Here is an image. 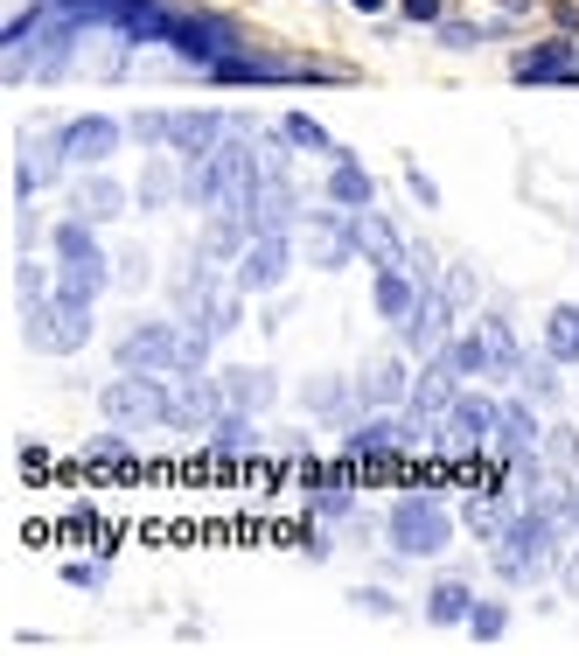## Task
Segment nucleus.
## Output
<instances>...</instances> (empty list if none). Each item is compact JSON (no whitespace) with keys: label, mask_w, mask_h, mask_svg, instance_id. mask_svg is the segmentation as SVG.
<instances>
[{"label":"nucleus","mask_w":579,"mask_h":656,"mask_svg":"<svg viewBox=\"0 0 579 656\" xmlns=\"http://www.w3.org/2000/svg\"><path fill=\"white\" fill-rule=\"evenodd\" d=\"M119 363L134 371H196L203 363V335H168V329H140L119 343Z\"/></svg>","instance_id":"f257e3e1"},{"label":"nucleus","mask_w":579,"mask_h":656,"mask_svg":"<svg viewBox=\"0 0 579 656\" xmlns=\"http://www.w3.org/2000/svg\"><path fill=\"white\" fill-rule=\"evenodd\" d=\"M475 636H482V643L503 636V608H475Z\"/></svg>","instance_id":"a211bd4d"},{"label":"nucleus","mask_w":579,"mask_h":656,"mask_svg":"<svg viewBox=\"0 0 579 656\" xmlns=\"http://www.w3.org/2000/svg\"><path fill=\"white\" fill-rule=\"evenodd\" d=\"M279 266H286V245L279 238H258L252 252H245V266H238V286H279Z\"/></svg>","instance_id":"0eeeda50"},{"label":"nucleus","mask_w":579,"mask_h":656,"mask_svg":"<svg viewBox=\"0 0 579 656\" xmlns=\"http://www.w3.org/2000/svg\"><path fill=\"white\" fill-rule=\"evenodd\" d=\"M544 350L559 356V363L579 356V307H551V335H544Z\"/></svg>","instance_id":"9b49d317"},{"label":"nucleus","mask_w":579,"mask_h":656,"mask_svg":"<svg viewBox=\"0 0 579 656\" xmlns=\"http://www.w3.org/2000/svg\"><path fill=\"white\" fill-rule=\"evenodd\" d=\"M328 196H335V203H371V175H363V168H350V161H342V168L328 175Z\"/></svg>","instance_id":"2eb2a0df"},{"label":"nucleus","mask_w":579,"mask_h":656,"mask_svg":"<svg viewBox=\"0 0 579 656\" xmlns=\"http://www.w3.org/2000/svg\"><path fill=\"white\" fill-rule=\"evenodd\" d=\"M57 252H63V258H91L98 245H91V231H85V224H63V231H57Z\"/></svg>","instance_id":"f3484780"},{"label":"nucleus","mask_w":579,"mask_h":656,"mask_svg":"<svg viewBox=\"0 0 579 656\" xmlns=\"http://www.w3.org/2000/svg\"><path fill=\"white\" fill-rule=\"evenodd\" d=\"M377 307L391 314V322H399V314H412V286H405L399 266H384V273H377Z\"/></svg>","instance_id":"4468645a"},{"label":"nucleus","mask_w":579,"mask_h":656,"mask_svg":"<svg viewBox=\"0 0 579 656\" xmlns=\"http://www.w3.org/2000/svg\"><path fill=\"white\" fill-rule=\"evenodd\" d=\"M168 42L181 49V57H203V63H224V57H238V49H230V36L217 29V21H189V14H175Z\"/></svg>","instance_id":"423d86ee"},{"label":"nucleus","mask_w":579,"mask_h":656,"mask_svg":"<svg viewBox=\"0 0 579 656\" xmlns=\"http://www.w3.org/2000/svg\"><path fill=\"white\" fill-rule=\"evenodd\" d=\"M112 126H105V119H85V126H70V134L57 140V154H70V161H98V154H112Z\"/></svg>","instance_id":"6e6552de"},{"label":"nucleus","mask_w":579,"mask_h":656,"mask_svg":"<svg viewBox=\"0 0 579 656\" xmlns=\"http://www.w3.org/2000/svg\"><path fill=\"white\" fill-rule=\"evenodd\" d=\"M495 433H503V440H510L517 454H523V448H531V440H538V427H531V412H517V405H503V412H495Z\"/></svg>","instance_id":"dca6fc26"},{"label":"nucleus","mask_w":579,"mask_h":656,"mask_svg":"<svg viewBox=\"0 0 579 656\" xmlns=\"http://www.w3.org/2000/svg\"><path fill=\"white\" fill-rule=\"evenodd\" d=\"M105 412L119 419V427H147V419H168L175 412V399L154 378H119L112 391H105Z\"/></svg>","instance_id":"7ed1b4c3"},{"label":"nucleus","mask_w":579,"mask_h":656,"mask_svg":"<svg viewBox=\"0 0 579 656\" xmlns=\"http://www.w3.org/2000/svg\"><path fill=\"white\" fill-rule=\"evenodd\" d=\"M412 440H419L412 419H391V427H363L356 433V454H399V448H412Z\"/></svg>","instance_id":"1a4fd4ad"},{"label":"nucleus","mask_w":579,"mask_h":656,"mask_svg":"<svg viewBox=\"0 0 579 656\" xmlns=\"http://www.w3.org/2000/svg\"><path fill=\"white\" fill-rule=\"evenodd\" d=\"M544 545H551V523L544 517H523V523H510L503 531V545H495V566L510 572V580H538V566H544Z\"/></svg>","instance_id":"20e7f679"},{"label":"nucleus","mask_w":579,"mask_h":656,"mask_svg":"<svg viewBox=\"0 0 579 656\" xmlns=\"http://www.w3.org/2000/svg\"><path fill=\"white\" fill-rule=\"evenodd\" d=\"M63 8H85V14H126V0H63Z\"/></svg>","instance_id":"aec40b11"},{"label":"nucleus","mask_w":579,"mask_h":656,"mask_svg":"<svg viewBox=\"0 0 579 656\" xmlns=\"http://www.w3.org/2000/svg\"><path fill=\"white\" fill-rule=\"evenodd\" d=\"M350 8H363V14H377V8H384V0H350Z\"/></svg>","instance_id":"4be33fe9"},{"label":"nucleus","mask_w":579,"mask_h":656,"mask_svg":"<svg viewBox=\"0 0 579 656\" xmlns=\"http://www.w3.org/2000/svg\"><path fill=\"white\" fill-rule=\"evenodd\" d=\"M29 329H36V350H77L85 343V301L57 294V307H29Z\"/></svg>","instance_id":"39448f33"},{"label":"nucleus","mask_w":579,"mask_h":656,"mask_svg":"<svg viewBox=\"0 0 579 656\" xmlns=\"http://www.w3.org/2000/svg\"><path fill=\"white\" fill-rule=\"evenodd\" d=\"M446 531H454V523H446V510L433 503V496H405V503L391 510V545H399V552H412V559L440 552Z\"/></svg>","instance_id":"f03ea898"},{"label":"nucleus","mask_w":579,"mask_h":656,"mask_svg":"<svg viewBox=\"0 0 579 656\" xmlns=\"http://www.w3.org/2000/svg\"><path fill=\"white\" fill-rule=\"evenodd\" d=\"M454 371H461V363L446 356V363H433V371L419 378V412H440V405H454Z\"/></svg>","instance_id":"9d476101"},{"label":"nucleus","mask_w":579,"mask_h":656,"mask_svg":"<svg viewBox=\"0 0 579 656\" xmlns=\"http://www.w3.org/2000/svg\"><path fill=\"white\" fill-rule=\"evenodd\" d=\"M426 608H433V621H461V615H475V600H468V587H461V580H440Z\"/></svg>","instance_id":"ddd939ff"},{"label":"nucleus","mask_w":579,"mask_h":656,"mask_svg":"<svg viewBox=\"0 0 579 656\" xmlns=\"http://www.w3.org/2000/svg\"><path fill=\"white\" fill-rule=\"evenodd\" d=\"M286 134H294L301 147H328V140H322V126H307V119H286Z\"/></svg>","instance_id":"6ab92c4d"},{"label":"nucleus","mask_w":579,"mask_h":656,"mask_svg":"<svg viewBox=\"0 0 579 656\" xmlns=\"http://www.w3.org/2000/svg\"><path fill=\"white\" fill-rule=\"evenodd\" d=\"M566 57H572V49H566V42H551V49H538L531 63H517V77H523V85H544V77H572Z\"/></svg>","instance_id":"f8f14e48"},{"label":"nucleus","mask_w":579,"mask_h":656,"mask_svg":"<svg viewBox=\"0 0 579 656\" xmlns=\"http://www.w3.org/2000/svg\"><path fill=\"white\" fill-rule=\"evenodd\" d=\"M405 14L412 21H440V0H405Z\"/></svg>","instance_id":"412c9836"}]
</instances>
